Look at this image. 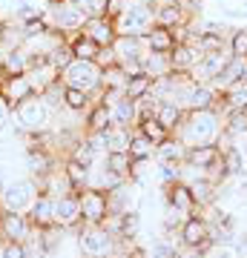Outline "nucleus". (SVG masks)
<instances>
[{"mask_svg":"<svg viewBox=\"0 0 247 258\" xmlns=\"http://www.w3.org/2000/svg\"><path fill=\"white\" fill-rule=\"evenodd\" d=\"M92 106V95L89 92H83V89H72V86H66V92H64V109L69 112H86Z\"/></svg>","mask_w":247,"mask_h":258,"instance_id":"72a5a7b5","label":"nucleus"},{"mask_svg":"<svg viewBox=\"0 0 247 258\" xmlns=\"http://www.w3.org/2000/svg\"><path fill=\"white\" fill-rule=\"evenodd\" d=\"M83 9L89 18H107V0H86Z\"/></svg>","mask_w":247,"mask_h":258,"instance_id":"8fccbe9b","label":"nucleus"},{"mask_svg":"<svg viewBox=\"0 0 247 258\" xmlns=\"http://www.w3.org/2000/svg\"><path fill=\"white\" fill-rule=\"evenodd\" d=\"M144 3H150V6H153V3H156V0H144Z\"/></svg>","mask_w":247,"mask_h":258,"instance_id":"bf43d9fd","label":"nucleus"},{"mask_svg":"<svg viewBox=\"0 0 247 258\" xmlns=\"http://www.w3.org/2000/svg\"><path fill=\"white\" fill-rule=\"evenodd\" d=\"M244 75H247V57H238V55H230L227 66L219 72V78L210 83L216 92H224L227 86H233V83L238 81H244Z\"/></svg>","mask_w":247,"mask_h":258,"instance_id":"4468645a","label":"nucleus"},{"mask_svg":"<svg viewBox=\"0 0 247 258\" xmlns=\"http://www.w3.org/2000/svg\"><path fill=\"white\" fill-rule=\"evenodd\" d=\"M190 192H192V201H195V207H210L213 201H216V189H219V186L213 184L210 178L207 175H202V178H195V181H190Z\"/></svg>","mask_w":247,"mask_h":258,"instance_id":"cd10ccee","label":"nucleus"},{"mask_svg":"<svg viewBox=\"0 0 247 258\" xmlns=\"http://www.w3.org/2000/svg\"><path fill=\"white\" fill-rule=\"evenodd\" d=\"M110 123L112 126H135L138 123L135 101H129L127 95H121L115 103H110Z\"/></svg>","mask_w":247,"mask_h":258,"instance_id":"6ab92c4d","label":"nucleus"},{"mask_svg":"<svg viewBox=\"0 0 247 258\" xmlns=\"http://www.w3.org/2000/svg\"><path fill=\"white\" fill-rule=\"evenodd\" d=\"M175 255H178V249H175L173 241H158L153 247V258H175Z\"/></svg>","mask_w":247,"mask_h":258,"instance_id":"de8ad7c7","label":"nucleus"},{"mask_svg":"<svg viewBox=\"0 0 247 258\" xmlns=\"http://www.w3.org/2000/svg\"><path fill=\"white\" fill-rule=\"evenodd\" d=\"M127 3H129V0H107V18L115 20L121 12L127 9Z\"/></svg>","mask_w":247,"mask_h":258,"instance_id":"3c124183","label":"nucleus"},{"mask_svg":"<svg viewBox=\"0 0 247 258\" xmlns=\"http://www.w3.org/2000/svg\"><path fill=\"white\" fill-rule=\"evenodd\" d=\"M129 75L124 72L121 63H112L107 69H101V89H121L124 92V83H127Z\"/></svg>","mask_w":247,"mask_h":258,"instance_id":"f704fd0d","label":"nucleus"},{"mask_svg":"<svg viewBox=\"0 0 247 258\" xmlns=\"http://www.w3.org/2000/svg\"><path fill=\"white\" fill-rule=\"evenodd\" d=\"M141 230V212L138 210H127L121 215V235L118 238H135Z\"/></svg>","mask_w":247,"mask_h":258,"instance_id":"a19ab883","label":"nucleus"},{"mask_svg":"<svg viewBox=\"0 0 247 258\" xmlns=\"http://www.w3.org/2000/svg\"><path fill=\"white\" fill-rule=\"evenodd\" d=\"M244 81H247V75H244Z\"/></svg>","mask_w":247,"mask_h":258,"instance_id":"052dcab7","label":"nucleus"},{"mask_svg":"<svg viewBox=\"0 0 247 258\" xmlns=\"http://www.w3.org/2000/svg\"><path fill=\"white\" fill-rule=\"evenodd\" d=\"M110 106L101 101H92V106L83 112V129H110Z\"/></svg>","mask_w":247,"mask_h":258,"instance_id":"c756f323","label":"nucleus"},{"mask_svg":"<svg viewBox=\"0 0 247 258\" xmlns=\"http://www.w3.org/2000/svg\"><path fill=\"white\" fill-rule=\"evenodd\" d=\"M66 158H72V161H78L81 166H89V169L98 164V152H95L89 144H86V138L75 141V147L69 149V155H66Z\"/></svg>","mask_w":247,"mask_h":258,"instance_id":"4c0bfd02","label":"nucleus"},{"mask_svg":"<svg viewBox=\"0 0 247 258\" xmlns=\"http://www.w3.org/2000/svg\"><path fill=\"white\" fill-rule=\"evenodd\" d=\"M95 63L101 66V69H107V66H112V63H118L115 49H112V46H101V49H98V55H95Z\"/></svg>","mask_w":247,"mask_h":258,"instance_id":"49530a36","label":"nucleus"},{"mask_svg":"<svg viewBox=\"0 0 247 258\" xmlns=\"http://www.w3.org/2000/svg\"><path fill=\"white\" fill-rule=\"evenodd\" d=\"M0 75H3V57H0Z\"/></svg>","mask_w":247,"mask_h":258,"instance_id":"13d9d810","label":"nucleus"},{"mask_svg":"<svg viewBox=\"0 0 247 258\" xmlns=\"http://www.w3.org/2000/svg\"><path fill=\"white\" fill-rule=\"evenodd\" d=\"M150 89H153V78L146 72H138V75H129L127 83H124V95H127L129 101H138V98H144V95H150Z\"/></svg>","mask_w":247,"mask_h":258,"instance_id":"473e14b6","label":"nucleus"},{"mask_svg":"<svg viewBox=\"0 0 247 258\" xmlns=\"http://www.w3.org/2000/svg\"><path fill=\"white\" fill-rule=\"evenodd\" d=\"M81 32H86L98 46H112V40L118 37L115 20H110V18H86V23H83Z\"/></svg>","mask_w":247,"mask_h":258,"instance_id":"2eb2a0df","label":"nucleus"},{"mask_svg":"<svg viewBox=\"0 0 247 258\" xmlns=\"http://www.w3.org/2000/svg\"><path fill=\"white\" fill-rule=\"evenodd\" d=\"M227 20H247V0H213Z\"/></svg>","mask_w":247,"mask_h":258,"instance_id":"58836bf2","label":"nucleus"},{"mask_svg":"<svg viewBox=\"0 0 247 258\" xmlns=\"http://www.w3.org/2000/svg\"><path fill=\"white\" fill-rule=\"evenodd\" d=\"M69 3H78V6H83V3H86V0H69Z\"/></svg>","mask_w":247,"mask_h":258,"instance_id":"6e6d98bb","label":"nucleus"},{"mask_svg":"<svg viewBox=\"0 0 247 258\" xmlns=\"http://www.w3.org/2000/svg\"><path fill=\"white\" fill-rule=\"evenodd\" d=\"M135 129L141 132V135H144V138L153 141V144H161V141H164L167 135H170V132H167V129L156 120V115H150V118H141V120L135 123Z\"/></svg>","mask_w":247,"mask_h":258,"instance_id":"e433bc0d","label":"nucleus"},{"mask_svg":"<svg viewBox=\"0 0 247 258\" xmlns=\"http://www.w3.org/2000/svg\"><path fill=\"white\" fill-rule=\"evenodd\" d=\"M66 43H69V49H72L75 57H81V60H95V55H98V43L92 40L86 32H75V35L66 37Z\"/></svg>","mask_w":247,"mask_h":258,"instance_id":"bb28decb","label":"nucleus"},{"mask_svg":"<svg viewBox=\"0 0 247 258\" xmlns=\"http://www.w3.org/2000/svg\"><path fill=\"white\" fill-rule=\"evenodd\" d=\"M241 252H244V255H247V238H244V244H241Z\"/></svg>","mask_w":247,"mask_h":258,"instance_id":"5fc2aeb1","label":"nucleus"},{"mask_svg":"<svg viewBox=\"0 0 247 258\" xmlns=\"http://www.w3.org/2000/svg\"><path fill=\"white\" fill-rule=\"evenodd\" d=\"M135 126H110L107 129V152H129Z\"/></svg>","mask_w":247,"mask_h":258,"instance_id":"7c9ffc66","label":"nucleus"},{"mask_svg":"<svg viewBox=\"0 0 247 258\" xmlns=\"http://www.w3.org/2000/svg\"><path fill=\"white\" fill-rule=\"evenodd\" d=\"M164 192H167V204H173V207H178V210H184V212L195 210L192 192H190V186L184 184V181H173V184H167Z\"/></svg>","mask_w":247,"mask_h":258,"instance_id":"393cba45","label":"nucleus"},{"mask_svg":"<svg viewBox=\"0 0 247 258\" xmlns=\"http://www.w3.org/2000/svg\"><path fill=\"white\" fill-rule=\"evenodd\" d=\"M184 152H187V147H184L178 138H173V135H167L161 144H156V161L158 164H184Z\"/></svg>","mask_w":247,"mask_h":258,"instance_id":"412c9836","label":"nucleus"},{"mask_svg":"<svg viewBox=\"0 0 247 258\" xmlns=\"http://www.w3.org/2000/svg\"><path fill=\"white\" fill-rule=\"evenodd\" d=\"M32 232H35V227L26 212L0 210V244L3 241H26Z\"/></svg>","mask_w":247,"mask_h":258,"instance_id":"1a4fd4ad","label":"nucleus"},{"mask_svg":"<svg viewBox=\"0 0 247 258\" xmlns=\"http://www.w3.org/2000/svg\"><path fill=\"white\" fill-rule=\"evenodd\" d=\"M138 60H141V72H146L150 78H164V75L173 72L170 69V55H164V52H150L146 49Z\"/></svg>","mask_w":247,"mask_h":258,"instance_id":"5701e85b","label":"nucleus"},{"mask_svg":"<svg viewBox=\"0 0 247 258\" xmlns=\"http://www.w3.org/2000/svg\"><path fill=\"white\" fill-rule=\"evenodd\" d=\"M64 172H66V178H69V184H72L75 192H81L83 186H89V175H92L89 166H81L78 161L66 158L64 161Z\"/></svg>","mask_w":247,"mask_h":258,"instance_id":"2f4dec72","label":"nucleus"},{"mask_svg":"<svg viewBox=\"0 0 247 258\" xmlns=\"http://www.w3.org/2000/svg\"><path fill=\"white\" fill-rule=\"evenodd\" d=\"M153 26H156V20H153V6L144 3V0H129L127 9L115 18L118 35H138L141 37V35H146Z\"/></svg>","mask_w":247,"mask_h":258,"instance_id":"0eeeda50","label":"nucleus"},{"mask_svg":"<svg viewBox=\"0 0 247 258\" xmlns=\"http://www.w3.org/2000/svg\"><path fill=\"white\" fill-rule=\"evenodd\" d=\"M0 258H26L23 241H3L0 244Z\"/></svg>","mask_w":247,"mask_h":258,"instance_id":"a18cd8bd","label":"nucleus"},{"mask_svg":"<svg viewBox=\"0 0 247 258\" xmlns=\"http://www.w3.org/2000/svg\"><path fill=\"white\" fill-rule=\"evenodd\" d=\"M175 258H204V255H202V252H199V249H195V247H187V249H184V252H178V255H175Z\"/></svg>","mask_w":247,"mask_h":258,"instance_id":"864d4df0","label":"nucleus"},{"mask_svg":"<svg viewBox=\"0 0 247 258\" xmlns=\"http://www.w3.org/2000/svg\"><path fill=\"white\" fill-rule=\"evenodd\" d=\"M115 244H118V238L104 230L101 224H95V227L81 224L78 227V247L86 258H110L115 252Z\"/></svg>","mask_w":247,"mask_h":258,"instance_id":"423d86ee","label":"nucleus"},{"mask_svg":"<svg viewBox=\"0 0 247 258\" xmlns=\"http://www.w3.org/2000/svg\"><path fill=\"white\" fill-rule=\"evenodd\" d=\"M153 152H156V144L150 138H144L141 132H132V141H129V155L132 158H153Z\"/></svg>","mask_w":247,"mask_h":258,"instance_id":"ea45409f","label":"nucleus"},{"mask_svg":"<svg viewBox=\"0 0 247 258\" xmlns=\"http://www.w3.org/2000/svg\"><path fill=\"white\" fill-rule=\"evenodd\" d=\"M204 258H236V252H233L230 247H224V249H210Z\"/></svg>","mask_w":247,"mask_h":258,"instance_id":"603ef678","label":"nucleus"},{"mask_svg":"<svg viewBox=\"0 0 247 258\" xmlns=\"http://www.w3.org/2000/svg\"><path fill=\"white\" fill-rule=\"evenodd\" d=\"M43 18H46V23H49L52 29L64 32V37H69V35H75V32H81L89 15H86L83 6L64 0V3H46Z\"/></svg>","mask_w":247,"mask_h":258,"instance_id":"7ed1b4c3","label":"nucleus"},{"mask_svg":"<svg viewBox=\"0 0 247 258\" xmlns=\"http://www.w3.org/2000/svg\"><path fill=\"white\" fill-rule=\"evenodd\" d=\"M78 201H81V218L83 224H104V218L110 215V204H107V192L95 189V186H83L78 192Z\"/></svg>","mask_w":247,"mask_h":258,"instance_id":"6e6552de","label":"nucleus"},{"mask_svg":"<svg viewBox=\"0 0 247 258\" xmlns=\"http://www.w3.org/2000/svg\"><path fill=\"white\" fill-rule=\"evenodd\" d=\"M153 20H156V26L178 29L184 23H190V12L184 9L178 0H161V3L153 6Z\"/></svg>","mask_w":247,"mask_h":258,"instance_id":"f8f14e48","label":"nucleus"},{"mask_svg":"<svg viewBox=\"0 0 247 258\" xmlns=\"http://www.w3.org/2000/svg\"><path fill=\"white\" fill-rule=\"evenodd\" d=\"M9 118H12V109H9V103L0 98V138L3 135H12V129H9ZM15 138V135H12Z\"/></svg>","mask_w":247,"mask_h":258,"instance_id":"09e8293b","label":"nucleus"},{"mask_svg":"<svg viewBox=\"0 0 247 258\" xmlns=\"http://www.w3.org/2000/svg\"><path fill=\"white\" fill-rule=\"evenodd\" d=\"M15 120L20 123L23 132H43V129H52L55 123V109L40 98V95H32L26 101H20L15 109H12ZM23 138V135H20Z\"/></svg>","mask_w":247,"mask_h":258,"instance_id":"f03ea898","label":"nucleus"},{"mask_svg":"<svg viewBox=\"0 0 247 258\" xmlns=\"http://www.w3.org/2000/svg\"><path fill=\"white\" fill-rule=\"evenodd\" d=\"M32 95H35V89L26 75H3L0 78V98L9 103V109H15L20 101H26Z\"/></svg>","mask_w":247,"mask_h":258,"instance_id":"9b49d317","label":"nucleus"},{"mask_svg":"<svg viewBox=\"0 0 247 258\" xmlns=\"http://www.w3.org/2000/svg\"><path fill=\"white\" fill-rule=\"evenodd\" d=\"M144 46L150 49V52H164V55H170L175 49V35L173 29H164V26H153L150 32L144 35Z\"/></svg>","mask_w":247,"mask_h":258,"instance_id":"4be33fe9","label":"nucleus"},{"mask_svg":"<svg viewBox=\"0 0 247 258\" xmlns=\"http://www.w3.org/2000/svg\"><path fill=\"white\" fill-rule=\"evenodd\" d=\"M224 129V118L219 109H187L184 120L170 132L173 138H178L184 147H199V144H216L221 138Z\"/></svg>","mask_w":247,"mask_h":258,"instance_id":"f257e3e1","label":"nucleus"},{"mask_svg":"<svg viewBox=\"0 0 247 258\" xmlns=\"http://www.w3.org/2000/svg\"><path fill=\"white\" fill-rule=\"evenodd\" d=\"M219 161H221L219 144H199V147H187V152H184V164L195 166V169H210Z\"/></svg>","mask_w":247,"mask_h":258,"instance_id":"ddd939ff","label":"nucleus"},{"mask_svg":"<svg viewBox=\"0 0 247 258\" xmlns=\"http://www.w3.org/2000/svg\"><path fill=\"white\" fill-rule=\"evenodd\" d=\"M184 115H187V109H184V106H178V103H173V101H158L156 120L167 129V132H173V129L184 120Z\"/></svg>","mask_w":247,"mask_h":258,"instance_id":"a878e982","label":"nucleus"},{"mask_svg":"<svg viewBox=\"0 0 247 258\" xmlns=\"http://www.w3.org/2000/svg\"><path fill=\"white\" fill-rule=\"evenodd\" d=\"M0 78H3V75H0Z\"/></svg>","mask_w":247,"mask_h":258,"instance_id":"680f3d73","label":"nucleus"},{"mask_svg":"<svg viewBox=\"0 0 247 258\" xmlns=\"http://www.w3.org/2000/svg\"><path fill=\"white\" fill-rule=\"evenodd\" d=\"M61 81L66 86H72V89H83V92H89L92 98L101 92V66L95 63V60H81V57H75L69 66L61 69Z\"/></svg>","mask_w":247,"mask_h":258,"instance_id":"20e7f679","label":"nucleus"},{"mask_svg":"<svg viewBox=\"0 0 247 258\" xmlns=\"http://www.w3.org/2000/svg\"><path fill=\"white\" fill-rule=\"evenodd\" d=\"M210 235V224L204 221V218H199V215H190L187 221L181 224V241L184 247H195L199 241H204Z\"/></svg>","mask_w":247,"mask_h":258,"instance_id":"b1692460","label":"nucleus"},{"mask_svg":"<svg viewBox=\"0 0 247 258\" xmlns=\"http://www.w3.org/2000/svg\"><path fill=\"white\" fill-rule=\"evenodd\" d=\"M46 3H64V0H46Z\"/></svg>","mask_w":247,"mask_h":258,"instance_id":"4d7b16f0","label":"nucleus"},{"mask_svg":"<svg viewBox=\"0 0 247 258\" xmlns=\"http://www.w3.org/2000/svg\"><path fill=\"white\" fill-rule=\"evenodd\" d=\"M227 49H230V55L247 57V29H244V26L233 32V37L227 40Z\"/></svg>","mask_w":247,"mask_h":258,"instance_id":"c03bdc74","label":"nucleus"},{"mask_svg":"<svg viewBox=\"0 0 247 258\" xmlns=\"http://www.w3.org/2000/svg\"><path fill=\"white\" fill-rule=\"evenodd\" d=\"M199 57H202V52L192 43H175V49L170 52V69L173 72H190Z\"/></svg>","mask_w":247,"mask_h":258,"instance_id":"aec40b11","label":"nucleus"},{"mask_svg":"<svg viewBox=\"0 0 247 258\" xmlns=\"http://www.w3.org/2000/svg\"><path fill=\"white\" fill-rule=\"evenodd\" d=\"M29 221H32V227H46V224H55V198L52 195L40 192L32 201V207H29Z\"/></svg>","mask_w":247,"mask_h":258,"instance_id":"a211bd4d","label":"nucleus"},{"mask_svg":"<svg viewBox=\"0 0 247 258\" xmlns=\"http://www.w3.org/2000/svg\"><path fill=\"white\" fill-rule=\"evenodd\" d=\"M112 49L118 55V63H127V60H138V57L146 52L144 46V35H118L112 40Z\"/></svg>","mask_w":247,"mask_h":258,"instance_id":"f3484780","label":"nucleus"},{"mask_svg":"<svg viewBox=\"0 0 247 258\" xmlns=\"http://www.w3.org/2000/svg\"><path fill=\"white\" fill-rule=\"evenodd\" d=\"M40 189H37L35 178H9L3 192H0V210H12V212H29L32 201H35Z\"/></svg>","mask_w":247,"mask_h":258,"instance_id":"39448f33","label":"nucleus"},{"mask_svg":"<svg viewBox=\"0 0 247 258\" xmlns=\"http://www.w3.org/2000/svg\"><path fill=\"white\" fill-rule=\"evenodd\" d=\"M58 155H52L49 149H26L23 152V166H26L29 178H40L46 175L49 169H55Z\"/></svg>","mask_w":247,"mask_h":258,"instance_id":"dca6fc26","label":"nucleus"},{"mask_svg":"<svg viewBox=\"0 0 247 258\" xmlns=\"http://www.w3.org/2000/svg\"><path fill=\"white\" fill-rule=\"evenodd\" d=\"M184 221H187V212L178 210V207H173V204H167V210H164V230L167 232L181 230Z\"/></svg>","mask_w":247,"mask_h":258,"instance_id":"37998d69","label":"nucleus"},{"mask_svg":"<svg viewBox=\"0 0 247 258\" xmlns=\"http://www.w3.org/2000/svg\"><path fill=\"white\" fill-rule=\"evenodd\" d=\"M46 60H49V63L55 66L58 72H61V69H64V66H69L75 60V55H72V49H69V43H61V46H55L52 49V52H49V55H46Z\"/></svg>","mask_w":247,"mask_h":258,"instance_id":"79ce46f5","label":"nucleus"},{"mask_svg":"<svg viewBox=\"0 0 247 258\" xmlns=\"http://www.w3.org/2000/svg\"><path fill=\"white\" fill-rule=\"evenodd\" d=\"M55 224H61V227H64L66 232H78V227L83 224L78 192H72V195H61V198H55Z\"/></svg>","mask_w":247,"mask_h":258,"instance_id":"9d476101","label":"nucleus"},{"mask_svg":"<svg viewBox=\"0 0 247 258\" xmlns=\"http://www.w3.org/2000/svg\"><path fill=\"white\" fill-rule=\"evenodd\" d=\"M29 52L23 46H15L3 55V75H26L29 72Z\"/></svg>","mask_w":247,"mask_h":258,"instance_id":"c85d7f7f","label":"nucleus"},{"mask_svg":"<svg viewBox=\"0 0 247 258\" xmlns=\"http://www.w3.org/2000/svg\"><path fill=\"white\" fill-rule=\"evenodd\" d=\"M129 164H132V155L129 152H107L104 155V166L112 169L115 175L127 178V181H129Z\"/></svg>","mask_w":247,"mask_h":258,"instance_id":"c9c22d12","label":"nucleus"}]
</instances>
